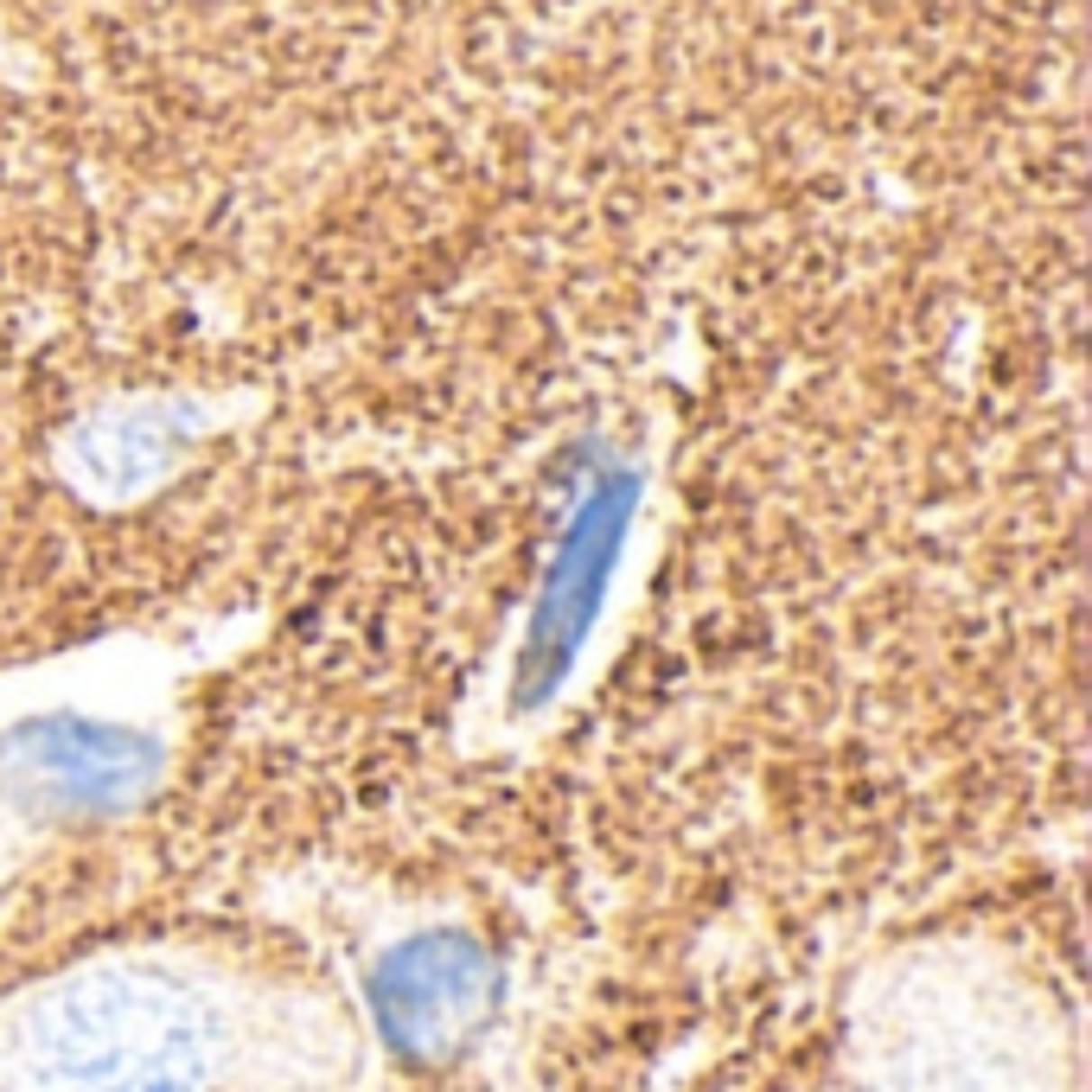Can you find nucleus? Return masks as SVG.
<instances>
[{"mask_svg":"<svg viewBox=\"0 0 1092 1092\" xmlns=\"http://www.w3.org/2000/svg\"><path fill=\"white\" fill-rule=\"evenodd\" d=\"M620 498V492H614ZM614 498H601L595 512H581V531L550 581V601H543V620H537V645H543V678L562 671L569 659V645L575 632L588 626V607L601 595V575H607V550H614V531H620V512H614Z\"/></svg>","mask_w":1092,"mask_h":1092,"instance_id":"2","label":"nucleus"},{"mask_svg":"<svg viewBox=\"0 0 1092 1092\" xmlns=\"http://www.w3.org/2000/svg\"><path fill=\"white\" fill-rule=\"evenodd\" d=\"M486 990H492L486 959L473 952V945H454V939L409 945V952H396L384 965V978H378L384 1023L415 1054H441L448 1042H460L473 1029Z\"/></svg>","mask_w":1092,"mask_h":1092,"instance_id":"1","label":"nucleus"}]
</instances>
